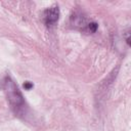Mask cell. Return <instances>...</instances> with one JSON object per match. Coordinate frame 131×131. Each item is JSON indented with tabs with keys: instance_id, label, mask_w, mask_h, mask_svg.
Wrapping results in <instances>:
<instances>
[{
	"instance_id": "1",
	"label": "cell",
	"mask_w": 131,
	"mask_h": 131,
	"mask_svg": "<svg viewBox=\"0 0 131 131\" xmlns=\"http://www.w3.org/2000/svg\"><path fill=\"white\" fill-rule=\"evenodd\" d=\"M4 88H5V92H6L7 98L9 100V102L13 106H19V105H21L24 103V99H23L21 93L19 92L18 88L15 86L14 82L9 77H7L5 79Z\"/></svg>"
},
{
	"instance_id": "2",
	"label": "cell",
	"mask_w": 131,
	"mask_h": 131,
	"mask_svg": "<svg viewBox=\"0 0 131 131\" xmlns=\"http://www.w3.org/2000/svg\"><path fill=\"white\" fill-rule=\"evenodd\" d=\"M59 17V10L58 7H51L44 12V21L47 26L53 25L57 21Z\"/></svg>"
},
{
	"instance_id": "3",
	"label": "cell",
	"mask_w": 131,
	"mask_h": 131,
	"mask_svg": "<svg viewBox=\"0 0 131 131\" xmlns=\"http://www.w3.org/2000/svg\"><path fill=\"white\" fill-rule=\"evenodd\" d=\"M97 27H98V25L96 23H90V24H88V31L90 33H95L97 30Z\"/></svg>"
},
{
	"instance_id": "4",
	"label": "cell",
	"mask_w": 131,
	"mask_h": 131,
	"mask_svg": "<svg viewBox=\"0 0 131 131\" xmlns=\"http://www.w3.org/2000/svg\"><path fill=\"white\" fill-rule=\"evenodd\" d=\"M32 87H33V84H32V83H30V82H25L24 88H25L26 90H30Z\"/></svg>"
}]
</instances>
